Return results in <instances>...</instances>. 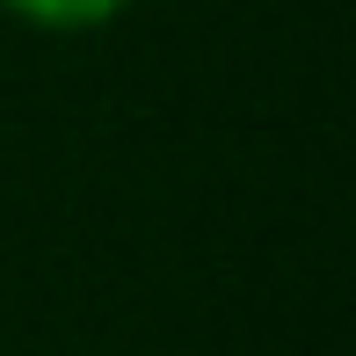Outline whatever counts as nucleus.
I'll return each mask as SVG.
<instances>
[{"mask_svg":"<svg viewBox=\"0 0 356 356\" xmlns=\"http://www.w3.org/2000/svg\"><path fill=\"white\" fill-rule=\"evenodd\" d=\"M131 8L138 0H0V15H15L22 29H44V37H88V29H109Z\"/></svg>","mask_w":356,"mask_h":356,"instance_id":"1","label":"nucleus"}]
</instances>
